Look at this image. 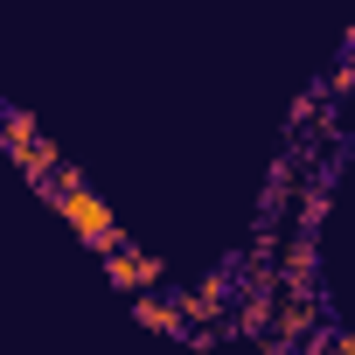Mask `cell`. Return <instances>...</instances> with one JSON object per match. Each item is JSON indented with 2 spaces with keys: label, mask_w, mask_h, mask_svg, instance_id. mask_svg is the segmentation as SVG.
Segmentation results:
<instances>
[{
  "label": "cell",
  "mask_w": 355,
  "mask_h": 355,
  "mask_svg": "<svg viewBox=\"0 0 355 355\" xmlns=\"http://www.w3.org/2000/svg\"><path fill=\"white\" fill-rule=\"evenodd\" d=\"M42 196H49V202L63 209V223H70V230H77V237H84V244L98 251V258H105L112 244H125V230H119V216L105 209V196H91V182H84V174H77L70 160L56 167V182H49Z\"/></svg>",
  "instance_id": "cell-1"
},
{
  "label": "cell",
  "mask_w": 355,
  "mask_h": 355,
  "mask_svg": "<svg viewBox=\"0 0 355 355\" xmlns=\"http://www.w3.org/2000/svg\"><path fill=\"white\" fill-rule=\"evenodd\" d=\"M272 300H279V286H244V306H237V334H258V341H265V327H272Z\"/></svg>",
  "instance_id": "cell-6"
},
{
  "label": "cell",
  "mask_w": 355,
  "mask_h": 355,
  "mask_svg": "<svg viewBox=\"0 0 355 355\" xmlns=\"http://www.w3.org/2000/svg\"><path fill=\"white\" fill-rule=\"evenodd\" d=\"M313 327H320V293H279V300H272V327H265V341L300 348Z\"/></svg>",
  "instance_id": "cell-2"
},
{
  "label": "cell",
  "mask_w": 355,
  "mask_h": 355,
  "mask_svg": "<svg viewBox=\"0 0 355 355\" xmlns=\"http://www.w3.org/2000/svg\"><path fill=\"white\" fill-rule=\"evenodd\" d=\"M139 320H146L153 334H182V341H189V327H182V313H174V300H160V293H139Z\"/></svg>",
  "instance_id": "cell-7"
},
{
  "label": "cell",
  "mask_w": 355,
  "mask_h": 355,
  "mask_svg": "<svg viewBox=\"0 0 355 355\" xmlns=\"http://www.w3.org/2000/svg\"><path fill=\"white\" fill-rule=\"evenodd\" d=\"M105 279L125 286V293H153V286L167 279V265H160L153 251H139V244H112V251H105Z\"/></svg>",
  "instance_id": "cell-4"
},
{
  "label": "cell",
  "mask_w": 355,
  "mask_h": 355,
  "mask_svg": "<svg viewBox=\"0 0 355 355\" xmlns=\"http://www.w3.org/2000/svg\"><path fill=\"white\" fill-rule=\"evenodd\" d=\"M341 63H355V28H348V49H341Z\"/></svg>",
  "instance_id": "cell-8"
},
{
  "label": "cell",
  "mask_w": 355,
  "mask_h": 355,
  "mask_svg": "<svg viewBox=\"0 0 355 355\" xmlns=\"http://www.w3.org/2000/svg\"><path fill=\"white\" fill-rule=\"evenodd\" d=\"M0 146H8L15 160H28V153L42 146V132H35V112H15V105H0Z\"/></svg>",
  "instance_id": "cell-5"
},
{
  "label": "cell",
  "mask_w": 355,
  "mask_h": 355,
  "mask_svg": "<svg viewBox=\"0 0 355 355\" xmlns=\"http://www.w3.org/2000/svg\"><path fill=\"white\" fill-rule=\"evenodd\" d=\"M223 306H230V279H202V286H189L182 300H174V313H182L189 341H209V327L223 320Z\"/></svg>",
  "instance_id": "cell-3"
}]
</instances>
